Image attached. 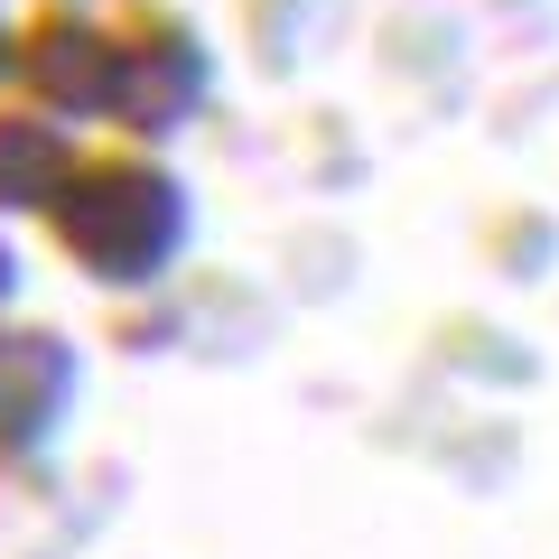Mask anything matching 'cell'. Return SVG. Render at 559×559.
<instances>
[{
    "label": "cell",
    "mask_w": 559,
    "mask_h": 559,
    "mask_svg": "<svg viewBox=\"0 0 559 559\" xmlns=\"http://www.w3.org/2000/svg\"><path fill=\"white\" fill-rule=\"evenodd\" d=\"M0 66H10V28H0Z\"/></svg>",
    "instance_id": "52a82bcc"
},
{
    "label": "cell",
    "mask_w": 559,
    "mask_h": 559,
    "mask_svg": "<svg viewBox=\"0 0 559 559\" xmlns=\"http://www.w3.org/2000/svg\"><path fill=\"white\" fill-rule=\"evenodd\" d=\"M66 392H75V364L57 336H0V448H38Z\"/></svg>",
    "instance_id": "7a4b0ae2"
},
{
    "label": "cell",
    "mask_w": 559,
    "mask_h": 559,
    "mask_svg": "<svg viewBox=\"0 0 559 559\" xmlns=\"http://www.w3.org/2000/svg\"><path fill=\"white\" fill-rule=\"evenodd\" d=\"M10 280H20V271H10V252H0V299H10Z\"/></svg>",
    "instance_id": "8992f818"
},
{
    "label": "cell",
    "mask_w": 559,
    "mask_h": 559,
    "mask_svg": "<svg viewBox=\"0 0 559 559\" xmlns=\"http://www.w3.org/2000/svg\"><path fill=\"white\" fill-rule=\"evenodd\" d=\"M66 178H75V159H66V131H47V121H0V205L10 215H28V205H57Z\"/></svg>",
    "instance_id": "5b68a950"
},
{
    "label": "cell",
    "mask_w": 559,
    "mask_h": 559,
    "mask_svg": "<svg viewBox=\"0 0 559 559\" xmlns=\"http://www.w3.org/2000/svg\"><path fill=\"white\" fill-rule=\"evenodd\" d=\"M197 94H205L197 38H140V47H121V75H112V112H121V121L168 131V121H178Z\"/></svg>",
    "instance_id": "277c9868"
},
{
    "label": "cell",
    "mask_w": 559,
    "mask_h": 559,
    "mask_svg": "<svg viewBox=\"0 0 559 559\" xmlns=\"http://www.w3.org/2000/svg\"><path fill=\"white\" fill-rule=\"evenodd\" d=\"M20 66L38 75V94L57 103V112H112L121 47H112V38H94L84 20H57V28H38V38L20 47Z\"/></svg>",
    "instance_id": "3957f363"
},
{
    "label": "cell",
    "mask_w": 559,
    "mask_h": 559,
    "mask_svg": "<svg viewBox=\"0 0 559 559\" xmlns=\"http://www.w3.org/2000/svg\"><path fill=\"white\" fill-rule=\"evenodd\" d=\"M57 234H66V252H75L94 280H150L168 252H178V234H187V197L159 178V168H140V159L84 168V178H66V197H57Z\"/></svg>",
    "instance_id": "6da1fadb"
}]
</instances>
